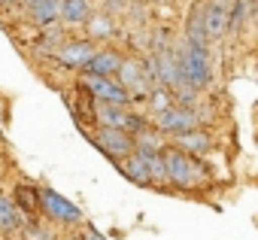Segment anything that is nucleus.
Wrapping results in <instances>:
<instances>
[{"label": "nucleus", "mask_w": 258, "mask_h": 240, "mask_svg": "<svg viewBox=\"0 0 258 240\" xmlns=\"http://www.w3.org/2000/svg\"><path fill=\"white\" fill-rule=\"evenodd\" d=\"M13 7H22V0H0V10H13Z\"/></svg>", "instance_id": "obj_22"}, {"label": "nucleus", "mask_w": 258, "mask_h": 240, "mask_svg": "<svg viewBox=\"0 0 258 240\" xmlns=\"http://www.w3.org/2000/svg\"><path fill=\"white\" fill-rule=\"evenodd\" d=\"M22 7L34 25L49 28L58 22V0H22Z\"/></svg>", "instance_id": "obj_12"}, {"label": "nucleus", "mask_w": 258, "mask_h": 240, "mask_svg": "<svg viewBox=\"0 0 258 240\" xmlns=\"http://www.w3.org/2000/svg\"><path fill=\"white\" fill-rule=\"evenodd\" d=\"M64 240H76V237H64Z\"/></svg>", "instance_id": "obj_23"}, {"label": "nucleus", "mask_w": 258, "mask_h": 240, "mask_svg": "<svg viewBox=\"0 0 258 240\" xmlns=\"http://www.w3.org/2000/svg\"><path fill=\"white\" fill-rule=\"evenodd\" d=\"M82 85L88 88V94H91L97 103L131 106V94H127V91L121 88V82L112 79V76H91V73H85V82H82Z\"/></svg>", "instance_id": "obj_7"}, {"label": "nucleus", "mask_w": 258, "mask_h": 240, "mask_svg": "<svg viewBox=\"0 0 258 240\" xmlns=\"http://www.w3.org/2000/svg\"><path fill=\"white\" fill-rule=\"evenodd\" d=\"M91 13V0H58V19L64 25H85Z\"/></svg>", "instance_id": "obj_13"}, {"label": "nucleus", "mask_w": 258, "mask_h": 240, "mask_svg": "<svg viewBox=\"0 0 258 240\" xmlns=\"http://www.w3.org/2000/svg\"><path fill=\"white\" fill-rule=\"evenodd\" d=\"M146 100H149L152 115H155V112H164L167 106H173V103H176V100H173V94H170V88H164V85H152V88H149V94H146Z\"/></svg>", "instance_id": "obj_18"}, {"label": "nucleus", "mask_w": 258, "mask_h": 240, "mask_svg": "<svg viewBox=\"0 0 258 240\" xmlns=\"http://www.w3.org/2000/svg\"><path fill=\"white\" fill-rule=\"evenodd\" d=\"M198 128V118L188 106H167L164 112H155V131H164V134H182V131H191Z\"/></svg>", "instance_id": "obj_8"}, {"label": "nucleus", "mask_w": 258, "mask_h": 240, "mask_svg": "<svg viewBox=\"0 0 258 240\" xmlns=\"http://www.w3.org/2000/svg\"><path fill=\"white\" fill-rule=\"evenodd\" d=\"M91 140H94V146L103 152V155H109L112 161H121V158H127L134 152V137L127 134V131H118V128H103V125H97V131L91 134Z\"/></svg>", "instance_id": "obj_6"}, {"label": "nucleus", "mask_w": 258, "mask_h": 240, "mask_svg": "<svg viewBox=\"0 0 258 240\" xmlns=\"http://www.w3.org/2000/svg\"><path fill=\"white\" fill-rule=\"evenodd\" d=\"M115 79L121 82V88H124L127 94H131V100H146L149 88L155 85L152 76L146 73L143 61H137V58H121V64H118V70H115Z\"/></svg>", "instance_id": "obj_5"}, {"label": "nucleus", "mask_w": 258, "mask_h": 240, "mask_svg": "<svg viewBox=\"0 0 258 240\" xmlns=\"http://www.w3.org/2000/svg\"><path fill=\"white\" fill-rule=\"evenodd\" d=\"M176 55V67H179V79L185 85H191L195 91H204L210 88L213 82V70H210V49L207 46H195V43H185Z\"/></svg>", "instance_id": "obj_1"}, {"label": "nucleus", "mask_w": 258, "mask_h": 240, "mask_svg": "<svg viewBox=\"0 0 258 240\" xmlns=\"http://www.w3.org/2000/svg\"><path fill=\"white\" fill-rule=\"evenodd\" d=\"M25 228V219H22V210L16 207L13 198L0 195V234H16Z\"/></svg>", "instance_id": "obj_14"}, {"label": "nucleus", "mask_w": 258, "mask_h": 240, "mask_svg": "<svg viewBox=\"0 0 258 240\" xmlns=\"http://www.w3.org/2000/svg\"><path fill=\"white\" fill-rule=\"evenodd\" d=\"M118 167H121V173L131 179V183H137V186H149V167H146V161H143L137 152H131L127 158H121Z\"/></svg>", "instance_id": "obj_17"}, {"label": "nucleus", "mask_w": 258, "mask_h": 240, "mask_svg": "<svg viewBox=\"0 0 258 240\" xmlns=\"http://www.w3.org/2000/svg\"><path fill=\"white\" fill-rule=\"evenodd\" d=\"M76 240H103V234H100L97 228H91V225H88V228H82V234H79Z\"/></svg>", "instance_id": "obj_21"}, {"label": "nucleus", "mask_w": 258, "mask_h": 240, "mask_svg": "<svg viewBox=\"0 0 258 240\" xmlns=\"http://www.w3.org/2000/svg\"><path fill=\"white\" fill-rule=\"evenodd\" d=\"M121 58H124V55H121L118 49H94V55L88 58V64H85L82 70L91 73V76H115Z\"/></svg>", "instance_id": "obj_11"}, {"label": "nucleus", "mask_w": 258, "mask_h": 240, "mask_svg": "<svg viewBox=\"0 0 258 240\" xmlns=\"http://www.w3.org/2000/svg\"><path fill=\"white\" fill-rule=\"evenodd\" d=\"M127 7H131L127 0H103V13H109V16H115V13H121Z\"/></svg>", "instance_id": "obj_20"}, {"label": "nucleus", "mask_w": 258, "mask_h": 240, "mask_svg": "<svg viewBox=\"0 0 258 240\" xmlns=\"http://www.w3.org/2000/svg\"><path fill=\"white\" fill-rule=\"evenodd\" d=\"M164 155V167H167V183L176 189H195L198 183H204V170L195 164L191 155H185L182 149H161Z\"/></svg>", "instance_id": "obj_2"}, {"label": "nucleus", "mask_w": 258, "mask_h": 240, "mask_svg": "<svg viewBox=\"0 0 258 240\" xmlns=\"http://www.w3.org/2000/svg\"><path fill=\"white\" fill-rule=\"evenodd\" d=\"M204 34H207V43H216L228 34V7L222 0H210L204 7Z\"/></svg>", "instance_id": "obj_9"}, {"label": "nucleus", "mask_w": 258, "mask_h": 240, "mask_svg": "<svg viewBox=\"0 0 258 240\" xmlns=\"http://www.w3.org/2000/svg\"><path fill=\"white\" fill-rule=\"evenodd\" d=\"M94 122L103 125V128H118V131H127V134H140L146 131V118L131 112L127 106H118V103H97L94 100Z\"/></svg>", "instance_id": "obj_3"}, {"label": "nucleus", "mask_w": 258, "mask_h": 240, "mask_svg": "<svg viewBox=\"0 0 258 240\" xmlns=\"http://www.w3.org/2000/svg\"><path fill=\"white\" fill-rule=\"evenodd\" d=\"M37 201H40V210L58 225H79L82 222V210L55 189H37Z\"/></svg>", "instance_id": "obj_4"}, {"label": "nucleus", "mask_w": 258, "mask_h": 240, "mask_svg": "<svg viewBox=\"0 0 258 240\" xmlns=\"http://www.w3.org/2000/svg\"><path fill=\"white\" fill-rule=\"evenodd\" d=\"M85 25H88V40H91V43H97V40H112V34H115V22H112L109 13H91Z\"/></svg>", "instance_id": "obj_16"}, {"label": "nucleus", "mask_w": 258, "mask_h": 240, "mask_svg": "<svg viewBox=\"0 0 258 240\" xmlns=\"http://www.w3.org/2000/svg\"><path fill=\"white\" fill-rule=\"evenodd\" d=\"M176 149H182V152H191V155H204V152H210V137L201 131V128H191V131H182V134H176Z\"/></svg>", "instance_id": "obj_15"}, {"label": "nucleus", "mask_w": 258, "mask_h": 240, "mask_svg": "<svg viewBox=\"0 0 258 240\" xmlns=\"http://www.w3.org/2000/svg\"><path fill=\"white\" fill-rule=\"evenodd\" d=\"M16 207L19 210H37V189H31V186H19L16 189Z\"/></svg>", "instance_id": "obj_19"}, {"label": "nucleus", "mask_w": 258, "mask_h": 240, "mask_svg": "<svg viewBox=\"0 0 258 240\" xmlns=\"http://www.w3.org/2000/svg\"><path fill=\"white\" fill-rule=\"evenodd\" d=\"M94 43L91 40H73V43H64L58 52H55V58H58V64H64V67H70V70H82L85 64H88V58L94 55Z\"/></svg>", "instance_id": "obj_10"}]
</instances>
